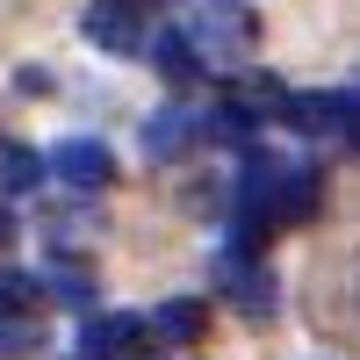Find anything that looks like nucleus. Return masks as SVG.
Here are the masks:
<instances>
[{"label": "nucleus", "instance_id": "nucleus-14", "mask_svg": "<svg viewBox=\"0 0 360 360\" xmlns=\"http://www.w3.org/2000/svg\"><path fill=\"white\" fill-rule=\"evenodd\" d=\"M0 245H15V217H8V202H0Z\"/></svg>", "mask_w": 360, "mask_h": 360}, {"label": "nucleus", "instance_id": "nucleus-12", "mask_svg": "<svg viewBox=\"0 0 360 360\" xmlns=\"http://www.w3.org/2000/svg\"><path fill=\"white\" fill-rule=\"evenodd\" d=\"M44 295V281H29L22 266H0V317H15V310H29Z\"/></svg>", "mask_w": 360, "mask_h": 360}, {"label": "nucleus", "instance_id": "nucleus-3", "mask_svg": "<svg viewBox=\"0 0 360 360\" xmlns=\"http://www.w3.org/2000/svg\"><path fill=\"white\" fill-rule=\"evenodd\" d=\"M217 281H224V295H231L245 317H266V310H274V266H266L259 252H224V259H217Z\"/></svg>", "mask_w": 360, "mask_h": 360}, {"label": "nucleus", "instance_id": "nucleus-1", "mask_svg": "<svg viewBox=\"0 0 360 360\" xmlns=\"http://www.w3.org/2000/svg\"><path fill=\"white\" fill-rule=\"evenodd\" d=\"M188 37H195V51H202V65L231 72V65H245V51H252V37H259V15L245 8V0H202V8L188 15Z\"/></svg>", "mask_w": 360, "mask_h": 360}, {"label": "nucleus", "instance_id": "nucleus-2", "mask_svg": "<svg viewBox=\"0 0 360 360\" xmlns=\"http://www.w3.org/2000/svg\"><path fill=\"white\" fill-rule=\"evenodd\" d=\"M195 137H209V115H202V108H188V101H166V108H152V115H144V130H137L144 159H180Z\"/></svg>", "mask_w": 360, "mask_h": 360}, {"label": "nucleus", "instance_id": "nucleus-10", "mask_svg": "<svg viewBox=\"0 0 360 360\" xmlns=\"http://www.w3.org/2000/svg\"><path fill=\"white\" fill-rule=\"evenodd\" d=\"M152 332H159V339H173V346H188V339H202V303H188V295H173V303H159V317H152Z\"/></svg>", "mask_w": 360, "mask_h": 360}, {"label": "nucleus", "instance_id": "nucleus-11", "mask_svg": "<svg viewBox=\"0 0 360 360\" xmlns=\"http://www.w3.org/2000/svg\"><path fill=\"white\" fill-rule=\"evenodd\" d=\"M44 288L58 295V303H72V310H86V303H94V274H79V266H51V274H44Z\"/></svg>", "mask_w": 360, "mask_h": 360}, {"label": "nucleus", "instance_id": "nucleus-9", "mask_svg": "<svg viewBox=\"0 0 360 360\" xmlns=\"http://www.w3.org/2000/svg\"><path fill=\"white\" fill-rule=\"evenodd\" d=\"M44 180V159L29 144H0V195H29Z\"/></svg>", "mask_w": 360, "mask_h": 360}, {"label": "nucleus", "instance_id": "nucleus-4", "mask_svg": "<svg viewBox=\"0 0 360 360\" xmlns=\"http://www.w3.org/2000/svg\"><path fill=\"white\" fill-rule=\"evenodd\" d=\"M303 137H360V86H339V94H310L288 108Z\"/></svg>", "mask_w": 360, "mask_h": 360}, {"label": "nucleus", "instance_id": "nucleus-7", "mask_svg": "<svg viewBox=\"0 0 360 360\" xmlns=\"http://www.w3.org/2000/svg\"><path fill=\"white\" fill-rule=\"evenodd\" d=\"M144 346V317H86L79 324V360H130Z\"/></svg>", "mask_w": 360, "mask_h": 360}, {"label": "nucleus", "instance_id": "nucleus-15", "mask_svg": "<svg viewBox=\"0 0 360 360\" xmlns=\"http://www.w3.org/2000/svg\"><path fill=\"white\" fill-rule=\"evenodd\" d=\"M115 8H137V15H152V8H159V0H115Z\"/></svg>", "mask_w": 360, "mask_h": 360}, {"label": "nucleus", "instance_id": "nucleus-8", "mask_svg": "<svg viewBox=\"0 0 360 360\" xmlns=\"http://www.w3.org/2000/svg\"><path fill=\"white\" fill-rule=\"evenodd\" d=\"M152 65L180 86V79H195V72H202V51H195L188 29H166V37H152Z\"/></svg>", "mask_w": 360, "mask_h": 360}, {"label": "nucleus", "instance_id": "nucleus-6", "mask_svg": "<svg viewBox=\"0 0 360 360\" xmlns=\"http://www.w3.org/2000/svg\"><path fill=\"white\" fill-rule=\"evenodd\" d=\"M79 29H86V44H101V51H144L152 37H144V15L137 8H115V0H94V8L79 15Z\"/></svg>", "mask_w": 360, "mask_h": 360}, {"label": "nucleus", "instance_id": "nucleus-13", "mask_svg": "<svg viewBox=\"0 0 360 360\" xmlns=\"http://www.w3.org/2000/svg\"><path fill=\"white\" fill-rule=\"evenodd\" d=\"M29 346H37V324H29V310L0 317V353H29Z\"/></svg>", "mask_w": 360, "mask_h": 360}, {"label": "nucleus", "instance_id": "nucleus-5", "mask_svg": "<svg viewBox=\"0 0 360 360\" xmlns=\"http://www.w3.org/2000/svg\"><path fill=\"white\" fill-rule=\"evenodd\" d=\"M51 173L65 180V188H108V180H115V159H108L101 137H65V144L51 152Z\"/></svg>", "mask_w": 360, "mask_h": 360}]
</instances>
